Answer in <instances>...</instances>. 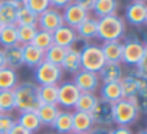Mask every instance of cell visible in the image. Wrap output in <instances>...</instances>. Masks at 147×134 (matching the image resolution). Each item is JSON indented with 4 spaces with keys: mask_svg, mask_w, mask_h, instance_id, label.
Returning a JSON list of instances; mask_svg holds the SVG:
<instances>
[{
    "mask_svg": "<svg viewBox=\"0 0 147 134\" xmlns=\"http://www.w3.org/2000/svg\"><path fill=\"white\" fill-rule=\"evenodd\" d=\"M16 108L20 111H36L42 104L39 100V85L33 82H20L13 90Z\"/></svg>",
    "mask_w": 147,
    "mask_h": 134,
    "instance_id": "1",
    "label": "cell"
},
{
    "mask_svg": "<svg viewBox=\"0 0 147 134\" xmlns=\"http://www.w3.org/2000/svg\"><path fill=\"white\" fill-rule=\"evenodd\" d=\"M140 117L138 97L121 98L118 102L113 104V118L117 125L130 127Z\"/></svg>",
    "mask_w": 147,
    "mask_h": 134,
    "instance_id": "2",
    "label": "cell"
},
{
    "mask_svg": "<svg viewBox=\"0 0 147 134\" xmlns=\"http://www.w3.org/2000/svg\"><path fill=\"white\" fill-rule=\"evenodd\" d=\"M125 33V22L118 15H110L98 19V33L97 38L107 40H120Z\"/></svg>",
    "mask_w": 147,
    "mask_h": 134,
    "instance_id": "3",
    "label": "cell"
},
{
    "mask_svg": "<svg viewBox=\"0 0 147 134\" xmlns=\"http://www.w3.org/2000/svg\"><path fill=\"white\" fill-rule=\"evenodd\" d=\"M80 55H81V69L98 74L100 69L105 65V58L98 45L85 43L80 49Z\"/></svg>",
    "mask_w": 147,
    "mask_h": 134,
    "instance_id": "4",
    "label": "cell"
},
{
    "mask_svg": "<svg viewBox=\"0 0 147 134\" xmlns=\"http://www.w3.org/2000/svg\"><path fill=\"white\" fill-rule=\"evenodd\" d=\"M146 56H147V48L144 42H141L138 38H134V36L125 39V42L123 43L121 62L136 66Z\"/></svg>",
    "mask_w": 147,
    "mask_h": 134,
    "instance_id": "5",
    "label": "cell"
},
{
    "mask_svg": "<svg viewBox=\"0 0 147 134\" xmlns=\"http://www.w3.org/2000/svg\"><path fill=\"white\" fill-rule=\"evenodd\" d=\"M123 98H131V97H146L147 90V79L146 77L138 75L136 71L130 72L128 75L123 77L120 81Z\"/></svg>",
    "mask_w": 147,
    "mask_h": 134,
    "instance_id": "6",
    "label": "cell"
},
{
    "mask_svg": "<svg viewBox=\"0 0 147 134\" xmlns=\"http://www.w3.org/2000/svg\"><path fill=\"white\" fill-rule=\"evenodd\" d=\"M63 77V71L61 66L42 61L35 68V81L38 85H59Z\"/></svg>",
    "mask_w": 147,
    "mask_h": 134,
    "instance_id": "7",
    "label": "cell"
},
{
    "mask_svg": "<svg viewBox=\"0 0 147 134\" xmlns=\"http://www.w3.org/2000/svg\"><path fill=\"white\" fill-rule=\"evenodd\" d=\"M91 118H92V123L94 125H101V127H108L114 123V118H113V104L98 98L95 107L91 110L90 112Z\"/></svg>",
    "mask_w": 147,
    "mask_h": 134,
    "instance_id": "8",
    "label": "cell"
},
{
    "mask_svg": "<svg viewBox=\"0 0 147 134\" xmlns=\"http://www.w3.org/2000/svg\"><path fill=\"white\" fill-rule=\"evenodd\" d=\"M36 26L40 30H46L49 33H53L56 29H59L61 26H63L62 13L58 9H55V7H49L48 10H45L43 13H40L38 16Z\"/></svg>",
    "mask_w": 147,
    "mask_h": 134,
    "instance_id": "9",
    "label": "cell"
},
{
    "mask_svg": "<svg viewBox=\"0 0 147 134\" xmlns=\"http://www.w3.org/2000/svg\"><path fill=\"white\" fill-rule=\"evenodd\" d=\"M74 84L78 88L80 92H91L94 94L98 88H100V77L95 72H90L85 69L78 71L75 75H74Z\"/></svg>",
    "mask_w": 147,
    "mask_h": 134,
    "instance_id": "10",
    "label": "cell"
},
{
    "mask_svg": "<svg viewBox=\"0 0 147 134\" xmlns=\"http://www.w3.org/2000/svg\"><path fill=\"white\" fill-rule=\"evenodd\" d=\"M80 94L81 92L78 91V88L75 87V84L72 81L62 82L61 85H58V102L56 104L63 107L65 110L74 108Z\"/></svg>",
    "mask_w": 147,
    "mask_h": 134,
    "instance_id": "11",
    "label": "cell"
},
{
    "mask_svg": "<svg viewBox=\"0 0 147 134\" xmlns=\"http://www.w3.org/2000/svg\"><path fill=\"white\" fill-rule=\"evenodd\" d=\"M62 13V19H63V25L72 28V29H77L78 25H81L88 16L90 12H87L85 9H82L81 6L75 5V3H69L66 7H63Z\"/></svg>",
    "mask_w": 147,
    "mask_h": 134,
    "instance_id": "12",
    "label": "cell"
},
{
    "mask_svg": "<svg viewBox=\"0 0 147 134\" xmlns=\"http://www.w3.org/2000/svg\"><path fill=\"white\" fill-rule=\"evenodd\" d=\"M125 20L133 26H144L147 23L146 2H133L125 7Z\"/></svg>",
    "mask_w": 147,
    "mask_h": 134,
    "instance_id": "13",
    "label": "cell"
},
{
    "mask_svg": "<svg viewBox=\"0 0 147 134\" xmlns=\"http://www.w3.org/2000/svg\"><path fill=\"white\" fill-rule=\"evenodd\" d=\"M52 39H53V43L58 45V46H62V48H72L75 45L80 38L77 35V30L72 29L66 25L61 26L59 29H56L53 33H52Z\"/></svg>",
    "mask_w": 147,
    "mask_h": 134,
    "instance_id": "14",
    "label": "cell"
},
{
    "mask_svg": "<svg viewBox=\"0 0 147 134\" xmlns=\"http://www.w3.org/2000/svg\"><path fill=\"white\" fill-rule=\"evenodd\" d=\"M22 6L23 5L16 2V0H0V25H15L18 9H20Z\"/></svg>",
    "mask_w": 147,
    "mask_h": 134,
    "instance_id": "15",
    "label": "cell"
},
{
    "mask_svg": "<svg viewBox=\"0 0 147 134\" xmlns=\"http://www.w3.org/2000/svg\"><path fill=\"white\" fill-rule=\"evenodd\" d=\"M61 69L63 72L75 75L78 71H81V55H80V49H77L75 46L72 48H66V53L62 59L61 63Z\"/></svg>",
    "mask_w": 147,
    "mask_h": 134,
    "instance_id": "16",
    "label": "cell"
},
{
    "mask_svg": "<svg viewBox=\"0 0 147 134\" xmlns=\"http://www.w3.org/2000/svg\"><path fill=\"white\" fill-rule=\"evenodd\" d=\"M100 81L102 84H110V82H120L121 78L124 77L123 68L120 62H105V65L98 72Z\"/></svg>",
    "mask_w": 147,
    "mask_h": 134,
    "instance_id": "17",
    "label": "cell"
},
{
    "mask_svg": "<svg viewBox=\"0 0 147 134\" xmlns=\"http://www.w3.org/2000/svg\"><path fill=\"white\" fill-rule=\"evenodd\" d=\"M43 51L38 49L32 43L22 46V56H23V65L28 68H36V66L43 61Z\"/></svg>",
    "mask_w": 147,
    "mask_h": 134,
    "instance_id": "18",
    "label": "cell"
},
{
    "mask_svg": "<svg viewBox=\"0 0 147 134\" xmlns=\"http://www.w3.org/2000/svg\"><path fill=\"white\" fill-rule=\"evenodd\" d=\"M100 48L105 58V62H121V53H123L121 40H107L102 42Z\"/></svg>",
    "mask_w": 147,
    "mask_h": 134,
    "instance_id": "19",
    "label": "cell"
},
{
    "mask_svg": "<svg viewBox=\"0 0 147 134\" xmlns=\"http://www.w3.org/2000/svg\"><path fill=\"white\" fill-rule=\"evenodd\" d=\"M16 123L32 134L42 128V124H40V120H39L36 111H20Z\"/></svg>",
    "mask_w": 147,
    "mask_h": 134,
    "instance_id": "20",
    "label": "cell"
},
{
    "mask_svg": "<svg viewBox=\"0 0 147 134\" xmlns=\"http://www.w3.org/2000/svg\"><path fill=\"white\" fill-rule=\"evenodd\" d=\"M94 127L90 112L74 111L72 112V131L75 133H88Z\"/></svg>",
    "mask_w": 147,
    "mask_h": 134,
    "instance_id": "21",
    "label": "cell"
},
{
    "mask_svg": "<svg viewBox=\"0 0 147 134\" xmlns=\"http://www.w3.org/2000/svg\"><path fill=\"white\" fill-rule=\"evenodd\" d=\"M75 30H77L78 38L82 39V40H90L92 38H97V33H98V19L88 16L81 25H78V28Z\"/></svg>",
    "mask_w": 147,
    "mask_h": 134,
    "instance_id": "22",
    "label": "cell"
},
{
    "mask_svg": "<svg viewBox=\"0 0 147 134\" xmlns=\"http://www.w3.org/2000/svg\"><path fill=\"white\" fill-rule=\"evenodd\" d=\"M58 134H69L72 133V112L68 110H61L51 125Z\"/></svg>",
    "mask_w": 147,
    "mask_h": 134,
    "instance_id": "23",
    "label": "cell"
},
{
    "mask_svg": "<svg viewBox=\"0 0 147 134\" xmlns=\"http://www.w3.org/2000/svg\"><path fill=\"white\" fill-rule=\"evenodd\" d=\"M5 59H6V66L13 71L19 69L20 66H23V56H22V46L15 45L10 48H5Z\"/></svg>",
    "mask_w": 147,
    "mask_h": 134,
    "instance_id": "24",
    "label": "cell"
},
{
    "mask_svg": "<svg viewBox=\"0 0 147 134\" xmlns=\"http://www.w3.org/2000/svg\"><path fill=\"white\" fill-rule=\"evenodd\" d=\"M117 9H118V0H94L91 10L100 19L104 16L117 15Z\"/></svg>",
    "mask_w": 147,
    "mask_h": 134,
    "instance_id": "25",
    "label": "cell"
},
{
    "mask_svg": "<svg viewBox=\"0 0 147 134\" xmlns=\"http://www.w3.org/2000/svg\"><path fill=\"white\" fill-rule=\"evenodd\" d=\"M121 98H123V92H121L120 82L102 84V87H101V100H104L110 104H115Z\"/></svg>",
    "mask_w": 147,
    "mask_h": 134,
    "instance_id": "26",
    "label": "cell"
},
{
    "mask_svg": "<svg viewBox=\"0 0 147 134\" xmlns=\"http://www.w3.org/2000/svg\"><path fill=\"white\" fill-rule=\"evenodd\" d=\"M59 111H61V110H59L58 105H53V104H42V105L36 110V114H38V117H39L42 125H52Z\"/></svg>",
    "mask_w": 147,
    "mask_h": 134,
    "instance_id": "27",
    "label": "cell"
},
{
    "mask_svg": "<svg viewBox=\"0 0 147 134\" xmlns=\"http://www.w3.org/2000/svg\"><path fill=\"white\" fill-rule=\"evenodd\" d=\"M18 84H19V78H18L16 71L7 68V66L0 69V91L15 90Z\"/></svg>",
    "mask_w": 147,
    "mask_h": 134,
    "instance_id": "28",
    "label": "cell"
},
{
    "mask_svg": "<svg viewBox=\"0 0 147 134\" xmlns=\"http://www.w3.org/2000/svg\"><path fill=\"white\" fill-rule=\"evenodd\" d=\"M0 45L3 48H10L18 43V26L16 25H9L3 26L0 30Z\"/></svg>",
    "mask_w": 147,
    "mask_h": 134,
    "instance_id": "29",
    "label": "cell"
},
{
    "mask_svg": "<svg viewBox=\"0 0 147 134\" xmlns=\"http://www.w3.org/2000/svg\"><path fill=\"white\" fill-rule=\"evenodd\" d=\"M98 101V97L91 92H81L77 102H75V111H82V112H91V110L95 107Z\"/></svg>",
    "mask_w": 147,
    "mask_h": 134,
    "instance_id": "30",
    "label": "cell"
},
{
    "mask_svg": "<svg viewBox=\"0 0 147 134\" xmlns=\"http://www.w3.org/2000/svg\"><path fill=\"white\" fill-rule=\"evenodd\" d=\"M65 53H66V49H65V48L58 46V45H55V43H53L52 46H49V48L45 51V53H43V61H46V62H49V63H53V65L61 66V63H62V59H63Z\"/></svg>",
    "mask_w": 147,
    "mask_h": 134,
    "instance_id": "31",
    "label": "cell"
},
{
    "mask_svg": "<svg viewBox=\"0 0 147 134\" xmlns=\"http://www.w3.org/2000/svg\"><path fill=\"white\" fill-rule=\"evenodd\" d=\"M39 100L40 104L58 105V85H39Z\"/></svg>",
    "mask_w": 147,
    "mask_h": 134,
    "instance_id": "32",
    "label": "cell"
},
{
    "mask_svg": "<svg viewBox=\"0 0 147 134\" xmlns=\"http://www.w3.org/2000/svg\"><path fill=\"white\" fill-rule=\"evenodd\" d=\"M38 23V15H35L32 10H29L26 6H22L18 9L16 13V26H29V25H36Z\"/></svg>",
    "mask_w": 147,
    "mask_h": 134,
    "instance_id": "33",
    "label": "cell"
},
{
    "mask_svg": "<svg viewBox=\"0 0 147 134\" xmlns=\"http://www.w3.org/2000/svg\"><path fill=\"white\" fill-rule=\"evenodd\" d=\"M38 32L36 25H29V26H18V43L20 46L32 43L35 35Z\"/></svg>",
    "mask_w": 147,
    "mask_h": 134,
    "instance_id": "34",
    "label": "cell"
},
{
    "mask_svg": "<svg viewBox=\"0 0 147 134\" xmlns=\"http://www.w3.org/2000/svg\"><path fill=\"white\" fill-rule=\"evenodd\" d=\"M13 110H16V102H15L13 90L0 91V112H7V114H10Z\"/></svg>",
    "mask_w": 147,
    "mask_h": 134,
    "instance_id": "35",
    "label": "cell"
},
{
    "mask_svg": "<svg viewBox=\"0 0 147 134\" xmlns=\"http://www.w3.org/2000/svg\"><path fill=\"white\" fill-rule=\"evenodd\" d=\"M32 45L36 46L38 49H40V51L45 52L49 46L53 45L52 33H49V32H46V30H40V29H38V32H36L33 40H32Z\"/></svg>",
    "mask_w": 147,
    "mask_h": 134,
    "instance_id": "36",
    "label": "cell"
},
{
    "mask_svg": "<svg viewBox=\"0 0 147 134\" xmlns=\"http://www.w3.org/2000/svg\"><path fill=\"white\" fill-rule=\"evenodd\" d=\"M23 6H26L29 10H32L38 16L51 7L48 0H26V2L23 3Z\"/></svg>",
    "mask_w": 147,
    "mask_h": 134,
    "instance_id": "37",
    "label": "cell"
},
{
    "mask_svg": "<svg viewBox=\"0 0 147 134\" xmlns=\"http://www.w3.org/2000/svg\"><path fill=\"white\" fill-rule=\"evenodd\" d=\"M16 124V120L12 114L0 112V134H7L9 130Z\"/></svg>",
    "mask_w": 147,
    "mask_h": 134,
    "instance_id": "38",
    "label": "cell"
},
{
    "mask_svg": "<svg viewBox=\"0 0 147 134\" xmlns=\"http://www.w3.org/2000/svg\"><path fill=\"white\" fill-rule=\"evenodd\" d=\"M49 2V5H51V7H55V9H63V7H66L69 3H72V0H48Z\"/></svg>",
    "mask_w": 147,
    "mask_h": 134,
    "instance_id": "39",
    "label": "cell"
},
{
    "mask_svg": "<svg viewBox=\"0 0 147 134\" xmlns=\"http://www.w3.org/2000/svg\"><path fill=\"white\" fill-rule=\"evenodd\" d=\"M72 3H75V5L81 6L82 9H85L87 12H90V10L92 9L94 0H72Z\"/></svg>",
    "mask_w": 147,
    "mask_h": 134,
    "instance_id": "40",
    "label": "cell"
},
{
    "mask_svg": "<svg viewBox=\"0 0 147 134\" xmlns=\"http://www.w3.org/2000/svg\"><path fill=\"white\" fill-rule=\"evenodd\" d=\"M110 130L108 127H101V125H94L87 134H110Z\"/></svg>",
    "mask_w": 147,
    "mask_h": 134,
    "instance_id": "41",
    "label": "cell"
},
{
    "mask_svg": "<svg viewBox=\"0 0 147 134\" xmlns=\"http://www.w3.org/2000/svg\"><path fill=\"white\" fill-rule=\"evenodd\" d=\"M110 134H134L130 127H121V125H117L115 128L110 130Z\"/></svg>",
    "mask_w": 147,
    "mask_h": 134,
    "instance_id": "42",
    "label": "cell"
},
{
    "mask_svg": "<svg viewBox=\"0 0 147 134\" xmlns=\"http://www.w3.org/2000/svg\"><path fill=\"white\" fill-rule=\"evenodd\" d=\"M7 134H32V133H29L28 130H25L23 127H20V125L16 123V124L9 130V133H7Z\"/></svg>",
    "mask_w": 147,
    "mask_h": 134,
    "instance_id": "43",
    "label": "cell"
},
{
    "mask_svg": "<svg viewBox=\"0 0 147 134\" xmlns=\"http://www.w3.org/2000/svg\"><path fill=\"white\" fill-rule=\"evenodd\" d=\"M6 68V59H5V52L3 49H0V69Z\"/></svg>",
    "mask_w": 147,
    "mask_h": 134,
    "instance_id": "44",
    "label": "cell"
},
{
    "mask_svg": "<svg viewBox=\"0 0 147 134\" xmlns=\"http://www.w3.org/2000/svg\"><path fill=\"white\" fill-rule=\"evenodd\" d=\"M137 134H147V131H146V130H140Z\"/></svg>",
    "mask_w": 147,
    "mask_h": 134,
    "instance_id": "45",
    "label": "cell"
},
{
    "mask_svg": "<svg viewBox=\"0 0 147 134\" xmlns=\"http://www.w3.org/2000/svg\"><path fill=\"white\" fill-rule=\"evenodd\" d=\"M69 134H87V133H75V131H72V133H69Z\"/></svg>",
    "mask_w": 147,
    "mask_h": 134,
    "instance_id": "46",
    "label": "cell"
},
{
    "mask_svg": "<svg viewBox=\"0 0 147 134\" xmlns=\"http://www.w3.org/2000/svg\"><path fill=\"white\" fill-rule=\"evenodd\" d=\"M16 2H19V3H22V5H23V3L26 2V0H16Z\"/></svg>",
    "mask_w": 147,
    "mask_h": 134,
    "instance_id": "47",
    "label": "cell"
},
{
    "mask_svg": "<svg viewBox=\"0 0 147 134\" xmlns=\"http://www.w3.org/2000/svg\"><path fill=\"white\" fill-rule=\"evenodd\" d=\"M133 2H146V0H133Z\"/></svg>",
    "mask_w": 147,
    "mask_h": 134,
    "instance_id": "48",
    "label": "cell"
},
{
    "mask_svg": "<svg viewBox=\"0 0 147 134\" xmlns=\"http://www.w3.org/2000/svg\"><path fill=\"white\" fill-rule=\"evenodd\" d=\"M2 28H3V26H2V25H0V30H2Z\"/></svg>",
    "mask_w": 147,
    "mask_h": 134,
    "instance_id": "49",
    "label": "cell"
},
{
    "mask_svg": "<svg viewBox=\"0 0 147 134\" xmlns=\"http://www.w3.org/2000/svg\"><path fill=\"white\" fill-rule=\"evenodd\" d=\"M46 134H53V133H46Z\"/></svg>",
    "mask_w": 147,
    "mask_h": 134,
    "instance_id": "50",
    "label": "cell"
}]
</instances>
